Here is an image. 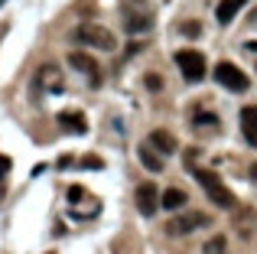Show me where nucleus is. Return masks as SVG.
Masks as SVG:
<instances>
[{"label": "nucleus", "mask_w": 257, "mask_h": 254, "mask_svg": "<svg viewBox=\"0 0 257 254\" xmlns=\"http://www.w3.org/2000/svg\"><path fill=\"white\" fill-rule=\"evenodd\" d=\"M72 166H78V170H101V166H104V163H101L98 157H85V160H75V163H72Z\"/></svg>", "instance_id": "19"}, {"label": "nucleus", "mask_w": 257, "mask_h": 254, "mask_svg": "<svg viewBox=\"0 0 257 254\" xmlns=\"http://www.w3.org/2000/svg\"><path fill=\"white\" fill-rule=\"evenodd\" d=\"M176 65H179L182 78H186L189 85L202 82V78H205V72H208L205 56H202L199 49H179V52H176Z\"/></svg>", "instance_id": "3"}, {"label": "nucleus", "mask_w": 257, "mask_h": 254, "mask_svg": "<svg viewBox=\"0 0 257 254\" xmlns=\"http://www.w3.org/2000/svg\"><path fill=\"white\" fill-rule=\"evenodd\" d=\"M10 170H13V160L7 157V153H0V183H4V179L10 176Z\"/></svg>", "instance_id": "21"}, {"label": "nucleus", "mask_w": 257, "mask_h": 254, "mask_svg": "<svg viewBox=\"0 0 257 254\" xmlns=\"http://www.w3.org/2000/svg\"><path fill=\"white\" fill-rule=\"evenodd\" d=\"M59 127H65L69 134H85L88 131V121H85V114L82 111H59Z\"/></svg>", "instance_id": "10"}, {"label": "nucleus", "mask_w": 257, "mask_h": 254, "mask_svg": "<svg viewBox=\"0 0 257 254\" xmlns=\"http://www.w3.org/2000/svg\"><path fill=\"white\" fill-rule=\"evenodd\" d=\"M147 144L153 147V150L160 153V157H166V153H176V137L170 131H150V140Z\"/></svg>", "instance_id": "11"}, {"label": "nucleus", "mask_w": 257, "mask_h": 254, "mask_svg": "<svg viewBox=\"0 0 257 254\" xmlns=\"http://www.w3.org/2000/svg\"><path fill=\"white\" fill-rule=\"evenodd\" d=\"M140 49H144V43H131L127 46V56H134V52H140Z\"/></svg>", "instance_id": "23"}, {"label": "nucleus", "mask_w": 257, "mask_h": 254, "mask_svg": "<svg viewBox=\"0 0 257 254\" xmlns=\"http://www.w3.org/2000/svg\"><path fill=\"white\" fill-rule=\"evenodd\" d=\"M78 199H85V189L82 186H69V202H78Z\"/></svg>", "instance_id": "22"}, {"label": "nucleus", "mask_w": 257, "mask_h": 254, "mask_svg": "<svg viewBox=\"0 0 257 254\" xmlns=\"http://www.w3.org/2000/svg\"><path fill=\"white\" fill-rule=\"evenodd\" d=\"M202 254H228V241H225L221 235L208 238V241H205V248H202Z\"/></svg>", "instance_id": "16"}, {"label": "nucleus", "mask_w": 257, "mask_h": 254, "mask_svg": "<svg viewBox=\"0 0 257 254\" xmlns=\"http://www.w3.org/2000/svg\"><path fill=\"white\" fill-rule=\"evenodd\" d=\"M251 179H254V183H257V163L251 166Z\"/></svg>", "instance_id": "24"}, {"label": "nucleus", "mask_w": 257, "mask_h": 254, "mask_svg": "<svg viewBox=\"0 0 257 254\" xmlns=\"http://www.w3.org/2000/svg\"><path fill=\"white\" fill-rule=\"evenodd\" d=\"M195 179H199V186L205 189V196L212 199V205H218V209H234V205H238L234 192L221 183L218 173H212V170H195Z\"/></svg>", "instance_id": "1"}, {"label": "nucleus", "mask_w": 257, "mask_h": 254, "mask_svg": "<svg viewBox=\"0 0 257 254\" xmlns=\"http://www.w3.org/2000/svg\"><path fill=\"white\" fill-rule=\"evenodd\" d=\"M182 36H202V23H195V20H189V23H182Z\"/></svg>", "instance_id": "20"}, {"label": "nucleus", "mask_w": 257, "mask_h": 254, "mask_svg": "<svg viewBox=\"0 0 257 254\" xmlns=\"http://www.w3.org/2000/svg\"><path fill=\"white\" fill-rule=\"evenodd\" d=\"M192 124H199V127H218V117L208 114V111H202V108H195L192 111Z\"/></svg>", "instance_id": "17"}, {"label": "nucleus", "mask_w": 257, "mask_h": 254, "mask_svg": "<svg viewBox=\"0 0 257 254\" xmlns=\"http://www.w3.org/2000/svg\"><path fill=\"white\" fill-rule=\"evenodd\" d=\"M124 30L131 36H140V33L153 30V10L147 7V0H131L124 7Z\"/></svg>", "instance_id": "2"}, {"label": "nucleus", "mask_w": 257, "mask_h": 254, "mask_svg": "<svg viewBox=\"0 0 257 254\" xmlns=\"http://www.w3.org/2000/svg\"><path fill=\"white\" fill-rule=\"evenodd\" d=\"M244 4H247V0H221V4L215 7V20H218L221 26H228L241 13V7H244Z\"/></svg>", "instance_id": "12"}, {"label": "nucleus", "mask_w": 257, "mask_h": 254, "mask_svg": "<svg viewBox=\"0 0 257 254\" xmlns=\"http://www.w3.org/2000/svg\"><path fill=\"white\" fill-rule=\"evenodd\" d=\"M144 82H147V88H150V91H163V75H157V72H147Z\"/></svg>", "instance_id": "18"}, {"label": "nucleus", "mask_w": 257, "mask_h": 254, "mask_svg": "<svg viewBox=\"0 0 257 254\" xmlns=\"http://www.w3.org/2000/svg\"><path fill=\"white\" fill-rule=\"evenodd\" d=\"M241 134L251 147H257V104H247L241 108Z\"/></svg>", "instance_id": "9"}, {"label": "nucleus", "mask_w": 257, "mask_h": 254, "mask_svg": "<svg viewBox=\"0 0 257 254\" xmlns=\"http://www.w3.org/2000/svg\"><path fill=\"white\" fill-rule=\"evenodd\" d=\"M205 225H208V215H202V212H179L176 218L166 222V235L179 238V235H189L195 228H205Z\"/></svg>", "instance_id": "6"}, {"label": "nucleus", "mask_w": 257, "mask_h": 254, "mask_svg": "<svg viewBox=\"0 0 257 254\" xmlns=\"http://www.w3.org/2000/svg\"><path fill=\"white\" fill-rule=\"evenodd\" d=\"M69 65H72L75 72H85V75L91 78L94 88L101 85V69H98V62H94L91 56H85V52H69Z\"/></svg>", "instance_id": "8"}, {"label": "nucleus", "mask_w": 257, "mask_h": 254, "mask_svg": "<svg viewBox=\"0 0 257 254\" xmlns=\"http://www.w3.org/2000/svg\"><path fill=\"white\" fill-rule=\"evenodd\" d=\"M215 82L221 85V88H228V91H247V75L238 69V65H231V62H218L215 65Z\"/></svg>", "instance_id": "5"}, {"label": "nucleus", "mask_w": 257, "mask_h": 254, "mask_svg": "<svg viewBox=\"0 0 257 254\" xmlns=\"http://www.w3.org/2000/svg\"><path fill=\"white\" fill-rule=\"evenodd\" d=\"M72 39L75 43H82V46H94V49H104V52H111V49H117V39H114V33L111 30H104V26H78L75 33H72Z\"/></svg>", "instance_id": "4"}, {"label": "nucleus", "mask_w": 257, "mask_h": 254, "mask_svg": "<svg viewBox=\"0 0 257 254\" xmlns=\"http://www.w3.org/2000/svg\"><path fill=\"white\" fill-rule=\"evenodd\" d=\"M134 199H137L140 215L150 218V215H157V212H160V189H157L153 183H140V186H137V196H134Z\"/></svg>", "instance_id": "7"}, {"label": "nucleus", "mask_w": 257, "mask_h": 254, "mask_svg": "<svg viewBox=\"0 0 257 254\" xmlns=\"http://www.w3.org/2000/svg\"><path fill=\"white\" fill-rule=\"evenodd\" d=\"M137 157H140V163H144L150 173H160V170H163V157H160V153L153 150L150 144H144V147H140V150H137Z\"/></svg>", "instance_id": "13"}, {"label": "nucleus", "mask_w": 257, "mask_h": 254, "mask_svg": "<svg viewBox=\"0 0 257 254\" xmlns=\"http://www.w3.org/2000/svg\"><path fill=\"white\" fill-rule=\"evenodd\" d=\"M160 205H163L166 212H179V209H186V192H182V189H166L163 196H160Z\"/></svg>", "instance_id": "14"}, {"label": "nucleus", "mask_w": 257, "mask_h": 254, "mask_svg": "<svg viewBox=\"0 0 257 254\" xmlns=\"http://www.w3.org/2000/svg\"><path fill=\"white\" fill-rule=\"evenodd\" d=\"M36 82H43L49 91H62V78H59V69L56 65H43L36 75Z\"/></svg>", "instance_id": "15"}]
</instances>
